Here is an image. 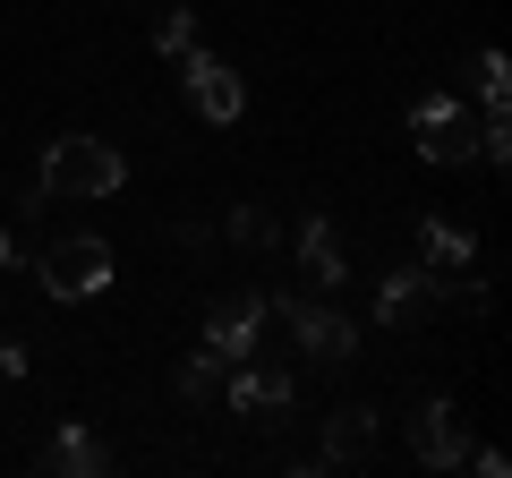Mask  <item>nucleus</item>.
<instances>
[{
    "mask_svg": "<svg viewBox=\"0 0 512 478\" xmlns=\"http://www.w3.org/2000/svg\"><path fill=\"white\" fill-rule=\"evenodd\" d=\"M256 333H265V299H222V308L205 316V350H214L222 368H231V359H256Z\"/></svg>",
    "mask_w": 512,
    "mask_h": 478,
    "instance_id": "nucleus-7",
    "label": "nucleus"
},
{
    "mask_svg": "<svg viewBox=\"0 0 512 478\" xmlns=\"http://www.w3.org/2000/svg\"><path fill=\"white\" fill-rule=\"evenodd\" d=\"M43 461H52L60 478H103V470H111V453H103V444H94V436H86L77 419H69V427H52V444H43Z\"/></svg>",
    "mask_w": 512,
    "mask_h": 478,
    "instance_id": "nucleus-10",
    "label": "nucleus"
},
{
    "mask_svg": "<svg viewBox=\"0 0 512 478\" xmlns=\"http://www.w3.org/2000/svg\"><path fill=\"white\" fill-rule=\"evenodd\" d=\"M299 265H308V282L333 299V282H342V248H333L325 222H308V231H299Z\"/></svg>",
    "mask_w": 512,
    "mask_h": 478,
    "instance_id": "nucleus-13",
    "label": "nucleus"
},
{
    "mask_svg": "<svg viewBox=\"0 0 512 478\" xmlns=\"http://www.w3.org/2000/svg\"><path fill=\"white\" fill-rule=\"evenodd\" d=\"M128 163L103 137H52L43 146V197H120Z\"/></svg>",
    "mask_w": 512,
    "mask_h": 478,
    "instance_id": "nucleus-1",
    "label": "nucleus"
},
{
    "mask_svg": "<svg viewBox=\"0 0 512 478\" xmlns=\"http://www.w3.org/2000/svg\"><path fill=\"white\" fill-rule=\"evenodd\" d=\"M180 393H188V402H205V393H222V359H214V350H188V368H180Z\"/></svg>",
    "mask_w": 512,
    "mask_h": 478,
    "instance_id": "nucleus-14",
    "label": "nucleus"
},
{
    "mask_svg": "<svg viewBox=\"0 0 512 478\" xmlns=\"http://www.w3.org/2000/svg\"><path fill=\"white\" fill-rule=\"evenodd\" d=\"M188 60V103H197V120H214V129H231L239 120V103H248V86H239V69L231 60H214V52H180Z\"/></svg>",
    "mask_w": 512,
    "mask_h": 478,
    "instance_id": "nucleus-4",
    "label": "nucleus"
},
{
    "mask_svg": "<svg viewBox=\"0 0 512 478\" xmlns=\"http://www.w3.org/2000/svg\"><path fill=\"white\" fill-rule=\"evenodd\" d=\"M444 282L427 274V265H402V274H384V291H376V308H384V325H393V316H419L427 299H436Z\"/></svg>",
    "mask_w": 512,
    "mask_h": 478,
    "instance_id": "nucleus-11",
    "label": "nucleus"
},
{
    "mask_svg": "<svg viewBox=\"0 0 512 478\" xmlns=\"http://www.w3.org/2000/svg\"><path fill=\"white\" fill-rule=\"evenodd\" d=\"M282 316H291L299 350H308V359H325V368H342L350 350H359V325H350V316L333 308V299H325V308H316V299H291V308H282Z\"/></svg>",
    "mask_w": 512,
    "mask_h": 478,
    "instance_id": "nucleus-5",
    "label": "nucleus"
},
{
    "mask_svg": "<svg viewBox=\"0 0 512 478\" xmlns=\"http://www.w3.org/2000/svg\"><path fill=\"white\" fill-rule=\"evenodd\" d=\"M410 146H419L427 163H470V154H478V120L461 111V94H419V111H410Z\"/></svg>",
    "mask_w": 512,
    "mask_h": 478,
    "instance_id": "nucleus-3",
    "label": "nucleus"
},
{
    "mask_svg": "<svg viewBox=\"0 0 512 478\" xmlns=\"http://www.w3.org/2000/svg\"><path fill=\"white\" fill-rule=\"evenodd\" d=\"M154 43H163L171 60H180V52H197V18H188V9H171V18L154 26Z\"/></svg>",
    "mask_w": 512,
    "mask_h": 478,
    "instance_id": "nucleus-16",
    "label": "nucleus"
},
{
    "mask_svg": "<svg viewBox=\"0 0 512 478\" xmlns=\"http://www.w3.org/2000/svg\"><path fill=\"white\" fill-rule=\"evenodd\" d=\"M26 376V342H9V333H0V385H18Z\"/></svg>",
    "mask_w": 512,
    "mask_h": 478,
    "instance_id": "nucleus-17",
    "label": "nucleus"
},
{
    "mask_svg": "<svg viewBox=\"0 0 512 478\" xmlns=\"http://www.w3.org/2000/svg\"><path fill=\"white\" fill-rule=\"evenodd\" d=\"M367 444H376V410H333V427H325V461H359Z\"/></svg>",
    "mask_w": 512,
    "mask_h": 478,
    "instance_id": "nucleus-12",
    "label": "nucleus"
},
{
    "mask_svg": "<svg viewBox=\"0 0 512 478\" xmlns=\"http://www.w3.org/2000/svg\"><path fill=\"white\" fill-rule=\"evenodd\" d=\"M470 257H478V239L461 231V222H436V214L419 222V265H427V274H436V282H444V274H461V265H470ZM444 291H453V282H444Z\"/></svg>",
    "mask_w": 512,
    "mask_h": 478,
    "instance_id": "nucleus-9",
    "label": "nucleus"
},
{
    "mask_svg": "<svg viewBox=\"0 0 512 478\" xmlns=\"http://www.w3.org/2000/svg\"><path fill=\"white\" fill-rule=\"evenodd\" d=\"M231 239H239V248H274V214L239 205V214H231Z\"/></svg>",
    "mask_w": 512,
    "mask_h": 478,
    "instance_id": "nucleus-15",
    "label": "nucleus"
},
{
    "mask_svg": "<svg viewBox=\"0 0 512 478\" xmlns=\"http://www.w3.org/2000/svg\"><path fill=\"white\" fill-rule=\"evenodd\" d=\"M410 444H419L427 470H461V461H470V419H461V402H427L419 427H410Z\"/></svg>",
    "mask_w": 512,
    "mask_h": 478,
    "instance_id": "nucleus-6",
    "label": "nucleus"
},
{
    "mask_svg": "<svg viewBox=\"0 0 512 478\" xmlns=\"http://www.w3.org/2000/svg\"><path fill=\"white\" fill-rule=\"evenodd\" d=\"M35 274H43V291H52V299H69V308H77V299H103L111 291V248L94 231H69V239H52V248L35 257Z\"/></svg>",
    "mask_w": 512,
    "mask_h": 478,
    "instance_id": "nucleus-2",
    "label": "nucleus"
},
{
    "mask_svg": "<svg viewBox=\"0 0 512 478\" xmlns=\"http://www.w3.org/2000/svg\"><path fill=\"white\" fill-rule=\"evenodd\" d=\"M231 385H222V393H231V410H239V419H282V410H291V376H282V368H256V359H231Z\"/></svg>",
    "mask_w": 512,
    "mask_h": 478,
    "instance_id": "nucleus-8",
    "label": "nucleus"
}]
</instances>
